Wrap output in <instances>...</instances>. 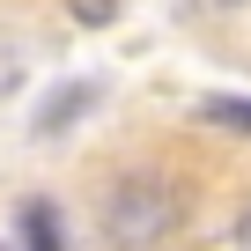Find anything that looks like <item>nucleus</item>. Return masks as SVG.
I'll list each match as a JSON object with an SVG mask.
<instances>
[{
    "label": "nucleus",
    "instance_id": "nucleus-2",
    "mask_svg": "<svg viewBox=\"0 0 251 251\" xmlns=\"http://www.w3.org/2000/svg\"><path fill=\"white\" fill-rule=\"evenodd\" d=\"M23 236H30V251H67V244H59L52 207H23Z\"/></svg>",
    "mask_w": 251,
    "mask_h": 251
},
{
    "label": "nucleus",
    "instance_id": "nucleus-1",
    "mask_svg": "<svg viewBox=\"0 0 251 251\" xmlns=\"http://www.w3.org/2000/svg\"><path fill=\"white\" fill-rule=\"evenodd\" d=\"M200 118L207 126H229V133H251V96H207Z\"/></svg>",
    "mask_w": 251,
    "mask_h": 251
}]
</instances>
